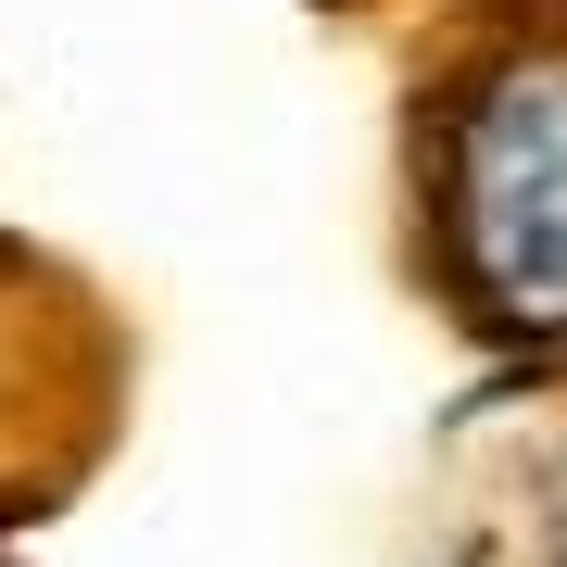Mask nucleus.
I'll return each mask as SVG.
<instances>
[{"label": "nucleus", "mask_w": 567, "mask_h": 567, "mask_svg": "<svg viewBox=\"0 0 567 567\" xmlns=\"http://www.w3.org/2000/svg\"><path fill=\"white\" fill-rule=\"evenodd\" d=\"M416 252L466 341L567 365V0H480L429 63Z\"/></svg>", "instance_id": "f257e3e1"}]
</instances>
